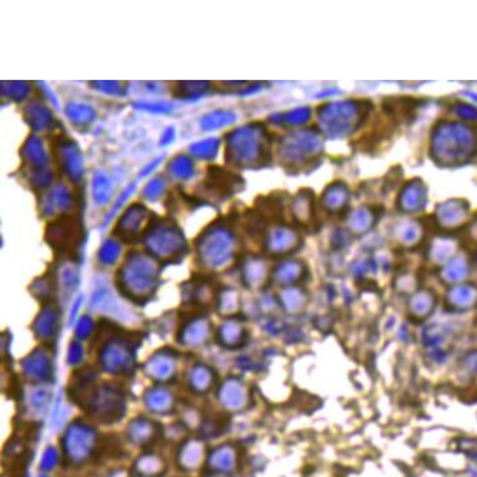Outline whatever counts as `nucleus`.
<instances>
[{
  "mask_svg": "<svg viewBox=\"0 0 477 477\" xmlns=\"http://www.w3.org/2000/svg\"><path fill=\"white\" fill-rule=\"evenodd\" d=\"M225 159L235 167H255L270 158V139L263 124L245 125L228 132Z\"/></svg>",
  "mask_w": 477,
  "mask_h": 477,
  "instance_id": "nucleus-1",
  "label": "nucleus"
},
{
  "mask_svg": "<svg viewBox=\"0 0 477 477\" xmlns=\"http://www.w3.org/2000/svg\"><path fill=\"white\" fill-rule=\"evenodd\" d=\"M143 237L146 249L155 259L170 261L187 253L185 236L170 218H152Z\"/></svg>",
  "mask_w": 477,
  "mask_h": 477,
  "instance_id": "nucleus-2",
  "label": "nucleus"
},
{
  "mask_svg": "<svg viewBox=\"0 0 477 477\" xmlns=\"http://www.w3.org/2000/svg\"><path fill=\"white\" fill-rule=\"evenodd\" d=\"M158 263L152 256L132 251L126 256L123 266L117 272V281L121 290L134 296L149 295L158 285Z\"/></svg>",
  "mask_w": 477,
  "mask_h": 477,
  "instance_id": "nucleus-3",
  "label": "nucleus"
},
{
  "mask_svg": "<svg viewBox=\"0 0 477 477\" xmlns=\"http://www.w3.org/2000/svg\"><path fill=\"white\" fill-rule=\"evenodd\" d=\"M196 245L200 263L209 269H220L231 259L235 250V237L222 224H211L201 233Z\"/></svg>",
  "mask_w": 477,
  "mask_h": 477,
  "instance_id": "nucleus-4",
  "label": "nucleus"
},
{
  "mask_svg": "<svg viewBox=\"0 0 477 477\" xmlns=\"http://www.w3.org/2000/svg\"><path fill=\"white\" fill-rule=\"evenodd\" d=\"M21 169L30 187L38 191H47L54 174L49 166L48 152L42 139L30 135L21 149Z\"/></svg>",
  "mask_w": 477,
  "mask_h": 477,
  "instance_id": "nucleus-5",
  "label": "nucleus"
},
{
  "mask_svg": "<svg viewBox=\"0 0 477 477\" xmlns=\"http://www.w3.org/2000/svg\"><path fill=\"white\" fill-rule=\"evenodd\" d=\"M45 240L60 255H79L84 242L83 224L76 215H60L47 225Z\"/></svg>",
  "mask_w": 477,
  "mask_h": 477,
  "instance_id": "nucleus-6",
  "label": "nucleus"
},
{
  "mask_svg": "<svg viewBox=\"0 0 477 477\" xmlns=\"http://www.w3.org/2000/svg\"><path fill=\"white\" fill-rule=\"evenodd\" d=\"M359 103L349 100L332 103L318 109V123L324 132L331 138L349 135L362 120Z\"/></svg>",
  "mask_w": 477,
  "mask_h": 477,
  "instance_id": "nucleus-7",
  "label": "nucleus"
},
{
  "mask_svg": "<svg viewBox=\"0 0 477 477\" xmlns=\"http://www.w3.org/2000/svg\"><path fill=\"white\" fill-rule=\"evenodd\" d=\"M323 141L312 130H300L283 137L279 143V156L286 165H299L321 152Z\"/></svg>",
  "mask_w": 477,
  "mask_h": 477,
  "instance_id": "nucleus-8",
  "label": "nucleus"
},
{
  "mask_svg": "<svg viewBox=\"0 0 477 477\" xmlns=\"http://www.w3.org/2000/svg\"><path fill=\"white\" fill-rule=\"evenodd\" d=\"M242 187V180L239 175L222 169V166H209L207 175L198 187V199L204 202L222 201L235 194L239 187Z\"/></svg>",
  "mask_w": 477,
  "mask_h": 477,
  "instance_id": "nucleus-9",
  "label": "nucleus"
},
{
  "mask_svg": "<svg viewBox=\"0 0 477 477\" xmlns=\"http://www.w3.org/2000/svg\"><path fill=\"white\" fill-rule=\"evenodd\" d=\"M59 169L73 183H79L84 176V158L75 140L67 135H58L51 144Z\"/></svg>",
  "mask_w": 477,
  "mask_h": 477,
  "instance_id": "nucleus-10",
  "label": "nucleus"
},
{
  "mask_svg": "<svg viewBox=\"0 0 477 477\" xmlns=\"http://www.w3.org/2000/svg\"><path fill=\"white\" fill-rule=\"evenodd\" d=\"M149 210L144 204L135 202L126 209L124 214L120 216L115 234L124 242H135L139 236L143 235L146 230L149 219Z\"/></svg>",
  "mask_w": 477,
  "mask_h": 477,
  "instance_id": "nucleus-11",
  "label": "nucleus"
},
{
  "mask_svg": "<svg viewBox=\"0 0 477 477\" xmlns=\"http://www.w3.org/2000/svg\"><path fill=\"white\" fill-rule=\"evenodd\" d=\"M74 207V195L64 184H56L49 187L39 201L40 214L45 218H51L54 215L69 214Z\"/></svg>",
  "mask_w": 477,
  "mask_h": 477,
  "instance_id": "nucleus-12",
  "label": "nucleus"
},
{
  "mask_svg": "<svg viewBox=\"0 0 477 477\" xmlns=\"http://www.w3.org/2000/svg\"><path fill=\"white\" fill-rule=\"evenodd\" d=\"M23 117L25 123L32 128V130L36 132L49 130L56 124L53 113L47 105L38 99L30 100L28 104L25 105L23 110Z\"/></svg>",
  "mask_w": 477,
  "mask_h": 477,
  "instance_id": "nucleus-13",
  "label": "nucleus"
},
{
  "mask_svg": "<svg viewBox=\"0 0 477 477\" xmlns=\"http://www.w3.org/2000/svg\"><path fill=\"white\" fill-rule=\"evenodd\" d=\"M426 196V187L421 180H412L402 189V194L399 196V208L406 213H415L425 205Z\"/></svg>",
  "mask_w": 477,
  "mask_h": 477,
  "instance_id": "nucleus-14",
  "label": "nucleus"
},
{
  "mask_svg": "<svg viewBox=\"0 0 477 477\" xmlns=\"http://www.w3.org/2000/svg\"><path fill=\"white\" fill-rule=\"evenodd\" d=\"M65 114L76 129H88L97 119V111L93 106L78 102L68 103Z\"/></svg>",
  "mask_w": 477,
  "mask_h": 477,
  "instance_id": "nucleus-15",
  "label": "nucleus"
},
{
  "mask_svg": "<svg viewBox=\"0 0 477 477\" xmlns=\"http://www.w3.org/2000/svg\"><path fill=\"white\" fill-rule=\"evenodd\" d=\"M210 90V83L204 80H189V82H176L174 84L173 97L179 100L193 102L204 97Z\"/></svg>",
  "mask_w": 477,
  "mask_h": 477,
  "instance_id": "nucleus-16",
  "label": "nucleus"
},
{
  "mask_svg": "<svg viewBox=\"0 0 477 477\" xmlns=\"http://www.w3.org/2000/svg\"><path fill=\"white\" fill-rule=\"evenodd\" d=\"M296 237L298 235L292 229L285 228V226L274 229L269 234L268 248L275 254L288 251L292 249L291 248L292 245H295Z\"/></svg>",
  "mask_w": 477,
  "mask_h": 477,
  "instance_id": "nucleus-17",
  "label": "nucleus"
},
{
  "mask_svg": "<svg viewBox=\"0 0 477 477\" xmlns=\"http://www.w3.org/2000/svg\"><path fill=\"white\" fill-rule=\"evenodd\" d=\"M236 120V115L234 111L220 110L210 111L201 118L200 128L204 132H214L219 130L225 126L233 124Z\"/></svg>",
  "mask_w": 477,
  "mask_h": 477,
  "instance_id": "nucleus-18",
  "label": "nucleus"
},
{
  "mask_svg": "<svg viewBox=\"0 0 477 477\" xmlns=\"http://www.w3.org/2000/svg\"><path fill=\"white\" fill-rule=\"evenodd\" d=\"M91 193L94 200L99 205H105L110 201L114 194V184L104 172H97L91 181Z\"/></svg>",
  "mask_w": 477,
  "mask_h": 477,
  "instance_id": "nucleus-19",
  "label": "nucleus"
},
{
  "mask_svg": "<svg viewBox=\"0 0 477 477\" xmlns=\"http://www.w3.org/2000/svg\"><path fill=\"white\" fill-rule=\"evenodd\" d=\"M166 170L174 179H191L195 174L194 161L187 155H183V154L175 155L174 158L169 160Z\"/></svg>",
  "mask_w": 477,
  "mask_h": 477,
  "instance_id": "nucleus-20",
  "label": "nucleus"
},
{
  "mask_svg": "<svg viewBox=\"0 0 477 477\" xmlns=\"http://www.w3.org/2000/svg\"><path fill=\"white\" fill-rule=\"evenodd\" d=\"M349 202V190L342 184H334L326 189L324 195V204L326 209L331 211H338L340 209L345 208Z\"/></svg>",
  "mask_w": 477,
  "mask_h": 477,
  "instance_id": "nucleus-21",
  "label": "nucleus"
},
{
  "mask_svg": "<svg viewBox=\"0 0 477 477\" xmlns=\"http://www.w3.org/2000/svg\"><path fill=\"white\" fill-rule=\"evenodd\" d=\"M220 140L218 138L202 139L190 146V152L195 158L201 160H213L219 152Z\"/></svg>",
  "mask_w": 477,
  "mask_h": 477,
  "instance_id": "nucleus-22",
  "label": "nucleus"
},
{
  "mask_svg": "<svg viewBox=\"0 0 477 477\" xmlns=\"http://www.w3.org/2000/svg\"><path fill=\"white\" fill-rule=\"evenodd\" d=\"M30 85L27 82H1V97L21 103L28 97Z\"/></svg>",
  "mask_w": 477,
  "mask_h": 477,
  "instance_id": "nucleus-23",
  "label": "nucleus"
},
{
  "mask_svg": "<svg viewBox=\"0 0 477 477\" xmlns=\"http://www.w3.org/2000/svg\"><path fill=\"white\" fill-rule=\"evenodd\" d=\"M310 118V110L307 108H299L294 109L289 113L285 114H277L270 117V120L274 124H285L290 125V126H296L306 123Z\"/></svg>",
  "mask_w": 477,
  "mask_h": 477,
  "instance_id": "nucleus-24",
  "label": "nucleus"
},
{
  "mask_svg": "<svg viewBox=\"0 0 477 477\" xmlns=\"http://www.w3.org/2000/svg\"><path fill=\"white\" fill-rule=\"evenodd\" d=\"M292 213L299 220H307L312 211V196L309 191H301L291 204Z\"/></svg>",
  "mask_w": 477,
  "mask_h": 477,
  "instance_id": "nucleus-25",
  "label": "nucleus"
},
{
  "mask_svg": "<svg viewBox=\"0 0 477 477\" xmlns=\"http://www.w3.org/2000/svg\"><path fill=\"white\" fill-rule=\"evenodd\" d=\"M166 190V181L161 176H155L146 183L143 189V198L149 201L159 200Z\"/></svg>",
  "mask_w": 477,
  "mask_h": 477,
  "instance_id": "nucleus-26",
  "label": "nucleus"
},
{
  "mask_svg": "<svg viewBox=\"0 0 477 477\" xmlns=\"http://www.w3.org/2000/svg\"><path fill=\"white\" fill-rule=\"evenodd\" d=\"M90 85L93 89L111 97H123L126 90L124 83L117 82V80H95V82H90Z\"/></svg>",
  "mask_w": 477,
  "mask_h": 477,
  "instance_id": "nucleus-27",
  "label": "nucleus"
},
{
  "mask_svg": "<svg viewBox=\"0 0 477 477\" xmlns=\"http://www.w3.org/2000/svg\"><path fill=\"white\" fill-rule=\"evenodd\" d=\"M119 254H120V246L118 242L109 239L102 245V248L99 250V260L100 263L105 265H111L118 260Z\"/></svg>",
  "mask_w": 477,
  "mask_h": 477,
  "instance_id": "nucleus-28",
  "label": "nucleus"
},
{
  "mask_svg": "<svg viewBox=\"0 0 477 477\" xmlns=\"http://www.w3.org/2000/svg\"><path fill=\"white\" fill-rule=\"evenodd\" d=\"M134 108L135 109H139V110L148 111V113H152V114H169L170 111L173 110V105L169 104V103H163V102H138V103H134Z\"/></svg>",
  "mask_w": 477,
  "mask_h": 477,
  "instance_id": "nucleus-29",
  "label": "nucleus"
},
{
  "mask_svg": "<svg viewBox=\"0 0 477 477\" xmlns=\"http://www.w3.org/2000/svg\"><path fill=\"white\" fill-rule=\"evenodd\" d=\"M350 218H351V225L359 230H365L370 225V222H373V214L367 209L355 210Z\"/></svg>",
  "mask_w": 477,
  "mask_h": 477,
  "instance_id": "nucleus-30",
  "label": "nucleus"
},
{
  "mask_svg": "<svg viewBox=\"0 0 477 477\" xmlns=\"http://www.w3.org/2000/svg\"><path fill=\"white\" fill-rule=\"evenodd\" d=\"M137 181H134V183H132L129 187H125L124 191L121 193V194L119 195L118 200H117V202L114 204V207H113V209H111L110 214H109V216L106 218L104 220V224H108V222H110L111 218L114 216V215L117 214V211H118L119 209L121 208L123 205L125 204V201L128 200L130 196H132V193L135 191V189H137Z\"/></svg>",
  "mask_w": 477,
  "mask_h": 477,
  "instance_id": "nucleus-31",
  "label": "nucleus"
},
{
  "mask_svg": "<svg viewBox=\"0 0 477 477\" xmlns=\"http://www.w3.org/2000/svg\"><path fill=\"white\" fill-rule=\"evenodd\" d=\"M175 134H176V132H175L174 126L166 128L165 130L161 134V137H160L159 146H167L169 144H172L174 139H175Z\"/></svg>",
  "mask_w": 477,
  "mask_h": 477,
  "instance_id": "nucleus-32",
  "label": "nucleus"
},
{
  "mask_svg": "<svg viewBox=\"0 0 477 477\" xmlns=\"http://www.w3.org/2000/svg\"><path fill=\"white\" fill-rule=\"evenodd\" d=\"M163 159H164V158H163V156H160V158H156V159H154L152 161H150V164H148L146 167H143V170H141V173H140V178L148 176L149 174L154 172V170H155V167H158V166L160 165V163L163 161Z\"/></svg>",
  "mask_w": 477,
  "mask_h": 477,
  "instance_id": "nucleus-33",
  "label": "nucleus"
},
{
  "mask_svg": "<svg viewBox=\"0 0 477 477\" xmlns=\"http://www.w3.org/2000/svg\"><path fill=\"white\" fill-rule=\"evenodd\" d=\"M39 85L42 86V89L44 90V93H45V95L50 99V102L53 103L54 105H58L59 106V104H58V102H56V97L51 94V91H50V89H49V86H47V84L43 83V82H39Z\"/></svg>",
  "mask_w": 477,
  "mask_h": 477,
  "instance_id": "nucleus-34",
  "label": "nucleus"
}]
</instances>
